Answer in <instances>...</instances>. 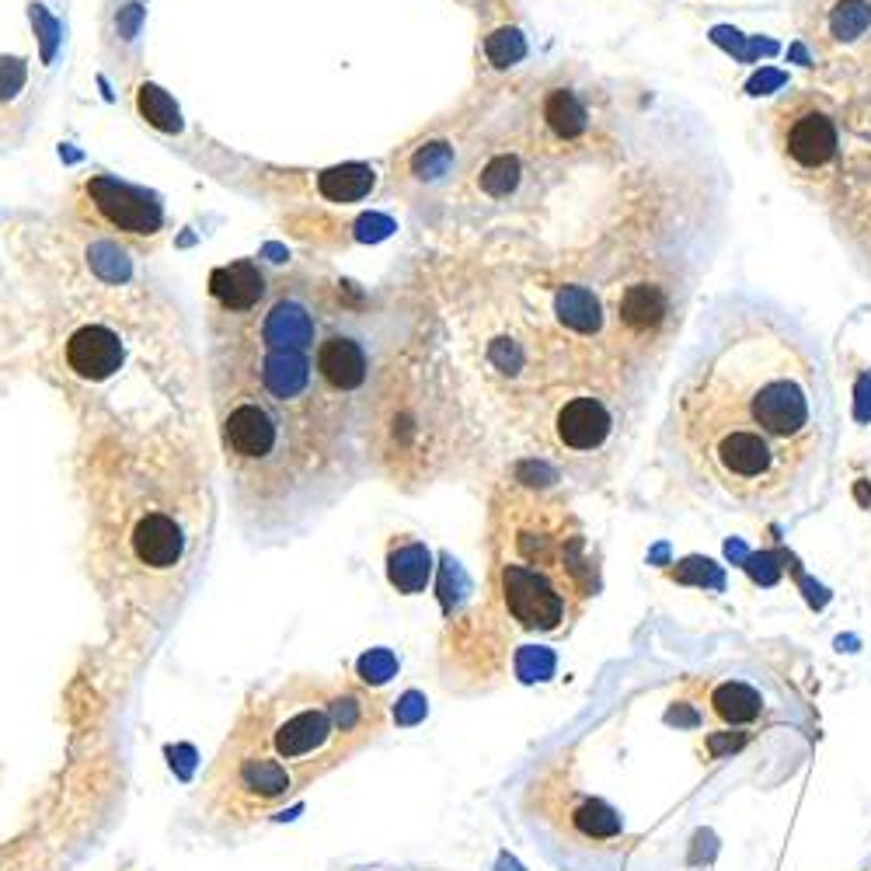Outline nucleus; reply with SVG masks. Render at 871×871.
I'll use <instances>...</instances> for the list:
<instances>
[{
	"mask_svg": "<svg viewBox=\"0 0 871 871\" xmlns=\"http://www.w3.org/2000/svg\"><path fill=\"white\" fill-rule=\"evenodd\" d=\"M450 167H454L450 143H426V146H418L412 157V175L422 182H439L450 175Z\"/></svg>",
	"mask_w": 871,
	"mask_h": 871,
	"instance_id": "f3484780",
	"label": "nucleus"
},
{
	"mask_svg": "<svg viewBox=\"0 0 871 871\" xmlns=\"http://www.w3.org/2000/svg\"><path fill=\"white\" fill-rule=\"evenodd\" d=\"M259 380H262V391L275 401V405H296V401L307 398L314 388V367H311L307 352L265 349V356L259 359Z\"/></svg>",
	"mask_w": 871,
	"mask_h": 871,
	"instance_id": "9d476101",
	"label": "nucleus"
},
{
	"mask_svg": "<svg viewBox=\"0 0 871 871\" xmlns=\"http://www.w3.org/2000/svg\"><path fill=\"white\" fill-rule=\"evenodd\" d=\"M523 813L537 830L565 847L568 854H613L628 843L621 816L610 809L603 798L586 792L576 767L558 756L530 777L523 795Z\"/></svg>",
	"mask_w": 871,
	"mask_h": 871,
	"instance_id": "20e7f679",
	"label": "nucleus"
},
{
	"mask_svg": "<svg viewBox=\"0 0 871 871\" xmlns=\"http://www.w3.org/2000/svg\"><path fill=\"white\" fill-rule=\"evenodd\" d=\"M314 185L328 203L352 206L359 199H367L377 188V172L370 164H342V167H328V172H322L314 178Z\"/></svg>",
	"mask_w": 871,
	"mask_h": 871,
	"instance_id": "4468645a",
	"label": "nucleus"
},
{
	"mask_svg": "<svg viewBox=\"0 0 871 871\" xmlns=\"http://www.w3.org/2000/svg\"><path fill=\"white\" fill-rule=\"evenodd\" d=\"M384 729L388 700L352 676L275 679L244 700L203 774L193 813L209 837L238 840L290 809Z\"/></svg>",
	"mask_w": 871,
	"mask_h": 871,
	"instance_id": "f03ea898",
	"label": "nucleus"
},
{
	"mask_svg": "<svg viewBox=\"0 0 871 871\" xmlns=\"http://www.w3.org/2000/svg\"><path fill=\"white\" fill-rule=\"evenodd\" d=\"M485 53H488V59L496 63V67H509V63L523 56V39H520L516 32H505V29H502V32H496V35H488Z\"/></svg>",
	"mask_w": 871,
	"mask_h": 871,
	"instance_id": "aec40b11",
	"label": "nucleus"
},
{
	"mask_svg": "<svg viewBox=\"0 0 871 871\" xmlns=\"http://www.w3.org/2000/svg\"><path fill=\"white\" fill-rule=\"evenodd\" d=\"M91 265H95V272L101 275V280H109V283H122L126 275H130V259H126L116 244H95L91 248Z\"/></svg>",
	"mask_w": 871,
	"mask_h": 871,
	"instance_id": "6ab92c4d",
	"label": "nucleus"
},
{
	"mask_svg": "<svg viewBox=\"0 0 871 871\" xmlns=\"http://www.w3.org/2000/svg\"><path fill=\"white\" fill-rule=\"evenodd\" d=\"M137 105H140V116L151 122L154 130H164V133H178L182 130L178 105L172 101V95L161 91L157 84H143L140 95H137Z\"/></svg>",
	"mask_w": 871,
	"mask_h": 871,
	"instance_id": "dca6fc26",
	"label": "nucleus"
},
{
	"mask_svg": "<svg viewBox=\"0 0 871 871\" xmlns=\"http://www.w3.org/2000/svg\"><path fill=\"white\" fill-rule=\"evenodd\" d=\"M317 322L314 311L296 301V296H283L269 307L262 317V346L265 349H280V352H307L314 346Z\"/></svg>",
	"mask_w": 871,
	"mask_h": 871,
	"instance_id": "9b49d317",
	"label": "nucleus"
},
{
	"mask_svg": "<svg viewBox=\"0 0 871 871\" xmlns=\"http://www.w3.org/2000/svg\"><path fill=\"white\" fill-rule=\"evenodd\" d=\"M837 151L834 119L819 109H802L784 126V154H788L805 172H816Z\"/></svg>",
	"mask_w": 871,
	"mask_h": 871,
	"instance_id": "1a4fd4ad",
	"label": "nucleus"
},
{
	"mask_svg": "<svg viewBox=\"0 0 871 871\" xmlns=\"http://www.w3.org/2000/svg\"><path fill=\"white\" fill-rule=\"evenodd\" d=\"M700 690V697L694 705L700 708L711 726L718 732H742V736H753L756 721L767 711L763 705V697L750 687L742 684V679H700L694 684Z\"/></svg>",
	"mask_w": 871,
	"mask_h": 871,
	"instance_id": "423d86ee",
	"label": "nucleus"
},
{
	"mask_svg": "<svg viewBox=\"0 0 871 871\" xmlns=\"http://www.w3.org/2000/svg\"><path fill=\"white\" fill-rule=\"evenodd\" d=\"M25 77H29L25 63L14 59V56H0V101L14 98L21 88H25Z\"/></svg>",
	"mask_w": 871,
	"mask_h": 871,
	"instance_id": "4be33fe9",
	"label": "nucleus"
},
{
	"mask_svg": "<svg viewBox=\"0 0 871 871\" xmlns=\"http://www.w3.org/2000/svg\"><path fill=\"white\" fill-rule=\"evenodd\" d=\"M481 185H485V193H492V196H505L509 188L516 185V161H509V157H499L485 167V175H481Z\"/></svg>",
	"mask_w": 871,
	"mask_h": 871,
	"instance_id": "412c9836",
	"label": "nucleus"
},
{
	"mask_svg": "<svg viewBox=\"0 0 871 871\" xmlns=\"http://www.w3.org/2000/svg\"><path fill=\"white\" fill-rule=\"evenodd\" d=\"M558 505H516L496 562L505 618L530 634H565L592 597L583 534Z\"/></svg>",
	"mask_w": 871,
	"mask_h": 871,
	"instance_id": "7ed1b4c3",
	"label": "nucleus"
},
{
	"mask_svg": "<svg viewBox=\"0 0 871 871\" xmlns=\"http://www.w3.org/2000/svg\"><path fill=\"white\" fill-rule=\"evenodd\" d=\"M837 391L819 335L774 296H715L679 352L658 450L694 492L774 513L837 443Z\"/></svg>",
	"mask_w": 871,
	"mask_h": 871,
	"instance_id": "f257e3e1",
	"label": "nucleus"
},
{
	"mask_svg": "<svg viewBox=\"0 0 871 871\" xmlns=\"http://www.w3.org/2000/svg\"><path fill=\"white\" fill-rule=\"evenodd\" d=\"M547 122L555 126V130L562 137H576L583 133V126H586V112H583V105L571 98L568 91H558V95H551L547 101V109H544Z\"/></svg>",
	"mask_w": 871,
	"mask_h": 871,
	"instance_id": "a211bd4d",
	"label": "nucleus"
},
{
	"mask_svg": "<svg viewBox=\"0 0 871 871\" xmlns=\"http://www.w3.org/2000/svg\"><path fill=\"white\" fill-rule=\"evenodd\" d=\"M317 377L325 380V384L338 394H352L367 384L370 377V356L363 349L356 335L349 331H331L328 338H322V346H317Z\"/></svg>",
	"mask_w": 871,
	"mask_h": 871,
	"instance_id": "6e6552de",
	"label": "nucleus"
},
{
	"mask_svg": "<svg viewBox=\"0 0 871 871\" xmlns=\"http://www.w3.org/2000/svg\"><path fill=\"white\" fill-rule=\"evenodd\" d=\"M388 571H391V583L401 592L426 589V583H429V551H426V544H418V541H398V544H391Z\"/></svg>",
	"mask_w": 871,
	"mask_h": 871,
	"instance_id": "2eb2a0df",
	"label": "nucleus"
},
{
	"mask_svg": "<svg viewBox=\"0 0 871 871\" xmlns=\"http://www.w3.org/2000/svg\"><path fill=\"white\" fill-rule=\"evenodd\" d=\"M607 433H610L607 412L592 398L571 401V405L558 415V439L568 446V450H579V454L597 450V446L607 439Z\"/></svg>",
	"mask_w": 871,
	"mask_h": 871,
	"instance_id": "ddd939ff",
	"label": "nucleus"
},
{
	"mask_svg": "<svg viewBox=\"0 0 871 871\" xmlns=\"http://www.w3.org/2000/svg\"><path fill=\"white\" fill-rule=\"evenodd\" d=\"M84 199H88L91 214L101 227L116 233H130V238H154L164 227V209L157 196L146 188H137L130 182H119L109 175H98L84 185Z\"/></svg>",
	"mask_w": 871,
	"mask_h": 871,
	"instance_id": "39448f33",
	"label": "nucleus"
},
{
	"mask_svg": "<svg viewBox=\"0 0 871 871\" xmlns=\"http://www.w3.org/2000/svg\"><path fill=\"white\" fill-rule=\"evenodd\" d=\"M63 359H67V370L88 384H101L122 367V342L112 328L105 325H84L77 328L67 346H63Z\"/></svg>",
	"mask_w": 871,
	"mask_h": 871,
	"instance_id": "0eeeda50",
	"label": "nucleus"
},
{
	"mask_svg": "<svg viewBox=\"0 0 871 871\" xmlns=\"http://www.w3.org/2000/svg\"><path fill=\"white\" fill-rule=\"evenodd\" d=\"M209 293L224 311L244 314L265 296V275L254 262H230L209 275Z\"/></svg>",
	"mask_w": 871,
	"mask_h": 871,
	"instance_id": "f8f14e48",
	"label": "nucleus"
}]
</instances>
